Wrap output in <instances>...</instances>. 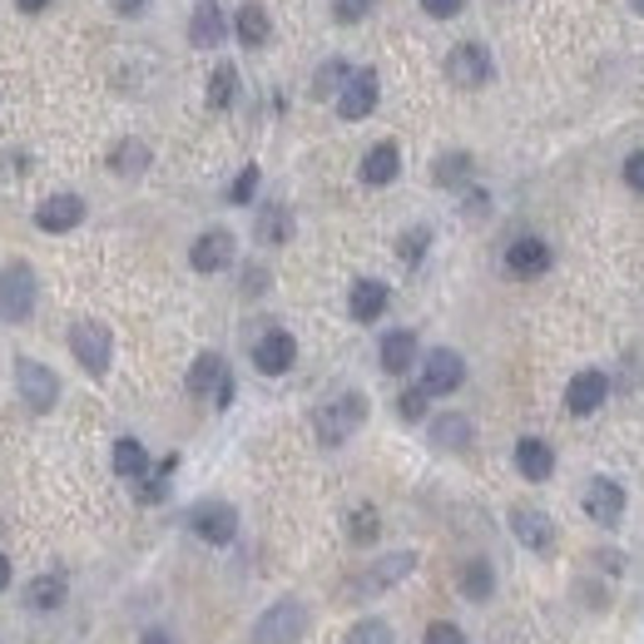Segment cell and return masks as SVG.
I'll return each instance as SVG.
<instances>
[{"label":"cell","instance_id":"obj_1","mask_svg":"<svg viewBox=\"0 0 644 644\" xmlns=\"http://www.w3.org/2000/svg\"><path fill=\"white\" fill-rule=\"evenodd\" d=\"M367 421V397L362 392H343V397H333L327 407L312 412V427H318V441L322 446H337V441H347L357 427Z\"/></svg>","mask_w":644,"mask_h":644},{"label":"cell","instance_id":"obj_2","mask_svg":"<svg viewBox=\"0 0 644 644\" xmlns=\"http://www.w3.org/2000/svg\"><path fill=\"white\" fill-rule=\"evenodd\" d=\"M35 293H40V283H35V269L31 263H5L0 269V322H25L35 312Z\"/></svg>","mask_w":644,"mask_h":644},{"label":"cell","instance_id":"obj_3","mask_svg":"<svg viewBox=\"0 0 644 644\" xmlns=\"http://www.w3.org/2000/svg\"><path fill=\"white\" fill-rule=\"evenodd\" d=\"M308 634V605L302 600H278L258 615L253 644H298Z\"/></svg>","mask_w":644,"mask_h":644},{"label":"cell","instance_id":"obj_4","mask_svg":"<svg viewBox=\"0 0 644 644\" xmlns=\"http://www.w3.org/2000/svg\"><path fill=\"white\" fill-rule=\"evenodd\" d=\"M15 392H21V402L35 417H45L60 402V377L45 362H35V357H15Z\"/></svg>","mask_w":644,"mask_h":644},{"label":"cell","instance_id":"obj_5","mask_svg":"<svg viewBox=\"0 0 644 644\" xmlns=\"http://www.w3.org/2000/svg\"><path fill=\"white\" fill-rule=\"evenodd\" d=\"M70 353H75V362L85 367L90 377H105L109 362H115V337H109L105 322H75L70 327Z\"/></svg>","mask_w":644,"mask_h":644},{"label":"cell","instance_id":"obj_6","mask_svg":"<svg viewBox=\"0 0 644 644\" xmlns=\"http://www.w3.org/2000/svg\"><path fill=\"white\" fill-rule=\"evenodd\" d=\"M491 75H496V64H491V50H486V45L466 40L446 55V80L456 90H481V85H491Z\"/></svg>","mask_w":644,"mask_h":644},{"label":"cell","instance_id":"obj_7","mask_svg":"<svg viewBox=\"0 0 644 644\" xmlns=\"http://www.w3.org/2000/svg\"><path fill=\"white\" fill-rule=\"evenodd\" d=\"M580 505L600 530H615L624 521V486L610 481V476H591L585 491H580Z\"/></svg>","mask_w":644,"mask_h":644},{"label":"cell","instance_id":"obj_8","mask_svg":"<svg viewBox=\"0 0 644 644\" xmlns=\"http://www.w3.org/2000/svg\"><path fill=\"white\" fill-rule=\"evenodd\" d=\"M189 530L204 546H234V536H238V511L228 501H199L189 511Z\"/></svg>","mask_w":644,"mask_h":644},{"label":"cell","instance_id":"obj_9","mask_svg":"<svg viewBox=\"0 0 644 644\" xmlns=\"http://www.w3.org/2000/svg\"><path fill=\"white\" fill-rule=\"evenodd\" d=\"M462 382H466L462 353H451V347H431L427 362H421V386H427L431 397H451Z\"/></svg>","mask_w":644,"mask_h":644},{"label":"cell","instance_id":"obj_10","mask_svg":"<svg viewBox=\"0 0 644 644\" xmlns=\"http://www.w3.org/2000/svg\"><path fill=\"white\" fill-rule=\"evenodd\" d=\"M511 530L515 540L526 550H536V556H556V521H550L546 511H536V505H515L511 511Z\"/></svg>","mask_w":644,"mask_h":644},{"label":"cell","instance_id":"obj_11","mask_svg":"<svg viewBox=\"0 0 644 644\" xmlns=\"http://www.w3.org/2000/svg\"><path fill=\"white\" fill-rule=\"evenodd\" d=\"M234 253H238V238L228 228H208V234L193 238L189 263H193V273H224V269H234Z\"/></svg>","mask_w":644,"mask_h":644},{"label":"cell","instance_id":"obj_12","mask_svg":"<svg viewBox=\"0 0 644 644\" xmlns=\"http://www.w3.org/2000/svg\"><path fill=\"white\" fill-rule=\"evenodd\" d=\"M605 397H610V377H605L600 367H585V372H575L565 386V412L570 417H591V412L605 407Z\"/></svg>","mask_w":644,"mask_h":644},{"label":"cell","instance_id":"obj_13","mask_svg":"<svg viewBox=\"0 0 644 644\" xmlns=\"http://www.w3.org/2000/svg\"><path fill=\"white\" fill-rule=\"evenodd\" d=\"M85 224V199L80 193H50L40 208H35V228L40 234H70V228Z\"/></svg>","mask_w":644,"mask_h":644},{"label":"cell","instance_id":"obj_14","mask_svg":"<svg viewBox=\"0 0 644 644\" xmlns=\"http://www.w3.org/2000/svg\"><path fill=\"white\" fill-rule=\"evenodd\" d=\"M293 362H298V343H293V333H283V327H273V333H263L253 343V367L263 377L293 372Z\"/></svg>","mask_w":644,"mask_h":644},{"label":"cell","instance_id":"obj_15","mask_svg":"<svg viewBox=\"0 0 644 644\" xmlns=\"http://www.w3.org/2000/svg\"><path fill=\"white\" fill-rule=\"evenodd\" d=\"M228 40V15L218 0H199L189 15V45L193 50H218Z\"/></svg>","mask_w":644,"mask_h":644},{"label":"cell","instance_id":"obj_16","mask_svg":"<svg viewBox=\"0 0 644 644\" xmlns=\"http://www.w3.org/2000/svg\"><path fill=\"white\" fill-rule=\"evenodd\" d=\"M377 95H382L377 70H353V80H347L343 95H337V115L343 119H367L377 109Z\"/></svg>","mask_w":644,"mask_h":644},{"label":"cell","instance_id":"obj_17","mask_svg":"<svg viewBox=\"0 0 644 644\" xmlns=\"http://www.w3.org/2000/svg\"><path fill=\"white\" fill-rule=\"evenodd\" d=\"M505 269H511L515 278H540V273L550 269V243L546 238H536V234L515 238V243L505 248Z\"/></svg>","mask_w":644,"mask_h":644},{"label":"cell","instance_id":"obj_18","mask_svg":"<svg viewBox=\"0 0 644 644\" xmlns=\"http://www.w3.org/2000/svg\"><path fill=\"white\" fill-rule=\"evenodd\" d=\"M515 472L526 481H550L556 476V446L540 437H521L515 441Z\"/></svg>","mask_w":644,"mask_h":644},{"label":"cell","instance_id":"obj_19","mask_svg":"<svg viewBox=\"0 0 644 644\" xmlns=\"http://www.w3.org/2000/svg\"><path fill=\"white\" fill-rule=\"evenodd\" d=\"M386 302H392V288H386L382 278H357L353 293H347V312H353V322H377L386 312Z\"/></svg>","mask_w":644,"mask_h":644},{"label":"cell","instance_id":"obj_20","mask_svg":"<svg viewBox=\"0 0 644 644\" xmlns=\"http://www.w3.org/2000/svg\"><path fill=\"white\" fill-rule=\"evenodd\" d=\"M412 570H417V550H392V556H382L377 565L362 570V591H392Z\"/></svg>","mask_w":644,"mask_h":644},{"label":"cell","instance_id":"obj_21","mask_svg":"<svg viewBox=\"0 0 644 644\" xmlns=\"http://www.w3.org/2000/svg\"><path fill=\"white\" fill-rule=\"evenodd\" d=\"M362 183H372V189H386V183L397 179L402 174V150L392 140H382V144H372V150L362 154Z\"/></svg>","mask_w":644,"mask_h":644},{"label":"cell","instance_id":"obj_22","mask_svg":"<svg viewBox=\"0 0 644 644\" xmlns=\"http://www.w3.org/2000/svg\"><path fill=\"white\" fill-rule=\"evenodd\" d=\"M377 362H382V372H392V377L412 372V362H417V333H412V327L386 333L382 347H377Z\"/></svg>","mask_w":644,"mask_h":644},{"label":"cell","instance_id":"obj_23","mask_svg":"<svg viewBox=\"0 0 644 644\" xmlns=\"http://www.w3.org/2000/svg\"><path fill=\"white\" fill-rule=\"evenodd\" d=\"M234 35L248 45V50H263V45L273 40V21H269V11H263L258 0H248L243 11L234 15Z\"/></svg>","mask_w":644,"mask_h":644},{"label":"cell","instance_id":"obj_24","mask_svg":"<svg viewBox=\"0 0 644 644\" xmlns=\"http://www.w3.org/2000/svg\"><path fill=\"white\" fill-rule=\"evenodd\" d=\"M228 377V362L218 353H199L189 367V397H208V392H218V382Z\"/></svg>","mask_w":644,"mask_h":644},{"label":"cell","instance_id":"obj_25","mask_svg":"<svg viewBox=\"0 0 644 644\" xmlns=\"http://www.w3.org/2000/svg\"><path fill=\"white\" fill-rule=\"evenodd\" d=\"M472 437L476 431H472V421H466L462 412H446V417L431 421V446L437 451H466L472 446Z\"/></svg>","mask_w":644,"mask_h":644},{"label":"cell","instance_id":"obj_26","mask_svg":"<svg viewBox=\"0 0 644 644\" xmlns=\"http://www.w3.org/2000/svg\"><path fill=\"white\" fill-rule=\"evenodd\" d=\"M431 179H437V189H466V183H472V154L466 150L441 154V159L431 164Z\"/></svg>","mask_w":644,"mask_h":644},{"label":"cell","instance_id":"obj_27","mask_svg":"<svg viewBox=\"0 0 644 644\" xmlns=\"http://www.w3.org/2000/svg\"><path fill=\"white\" fill-rule=\"evenodd\" d=\"M150 144L144 140H124V144H115V154H109V169L119 174V179H140L144 169H150Z\"/></svg>","mask_w":644,"mask_h":644},{"label":"cell","instance_id":"obj_28","mask_svg":"<svg viewBox=\"0 0 644 644\" xmlns=\"http://www.w3.org/2000/svg\"><path fill=\"white\" fill-rule=\"evenodd\" d=\"M253 234H258V243H288L293 238V214L283 204H263L258 208Z\"/></svg>","mask_w":644,"mask_h":644},{"label":"cell","instance_id":"obj_29","mask_svg":"<svg viewBox=\"0 0 644 644\" xmlns=\"http://www.w3.org/2000/svg\"><path fill=\"white\" fill-rule=\"evenodd\" d=\"M456 580H462V595H466V600H476V605H486V600H491V591H496L491 560H466Z\"/></svg>","mask_w":644,"mask_h":644},{"label":"cell","instance_id":"obj_30","mask_svg":"<svg viewBox=\"0 0 644 644\" xmlns=\"http://www.w3.org/2000/svg\"><path fill=\"white\" fill-rule=\"evenodd\" d=\"M115 472L124 476V481L150 476V451H144V441H134V437H119L115 441Z\"/></svg>","mask_w":644,"mask_h":644},{"label":"cell","instance_id":"obj_31","mask_svg":"<svg viewBox=\"0 0 644 644\" xmlns=\"http://www.w3.org/2000/svg\"><path fill=\"white\" fill-rule=\"evenodd\" d=\"M25 605L31 610H60L64 605V580L60 575H40L25 585Z\"/></svg>","mask_w":644,"mask_h":644},{"label":"cell","instance_id":"obj_32","mask_svg":"<svg viewBox=\"0 0 644 644\" xmlns=\"http://www.w3.org/2000/svg\"><path fill=\"white\" fill-rule=\"evenodd\" d=\"M347 80H353L347 60H327V64L318 70V75H312V99H337V95H343Z\"/></svg>","mask_w":644,"mask_h":644},{"label":"cell","instance_id":"obj_33","mask_svg":"<svg viewBox=\"0 0 644 644\" xmlns=\"http://www.w3.org/2000/svg\"><path fill=\"white\" fill-rule=\"evenodd\" d=\"M238 95V70L234 64H214V75H208V109H228Z\"/></svg>","mask_w":644,"mask_h":644},{"label":"cell","instance_id":"obj_34","mask_svg":"<svg viewBox=\"0 0 644 644\" xmlns=\"http://www.w3.org/2000/svg\"><path fill=\"white\" fill-rule=\"evenodd\" d=\"M427 248H431V228L427 224L407 228V234L397 238V258H402V263H412V269H417L421 258H427Z\"/></svg>","mask_w":644,"mask_h":644},{"label":"cell","instance_id":"obj_35","mask_svg":"<svg viewBox=\"0 0 644 644\" xmlns=\"http://www.w3.org/2000/svg\"><path fill=\"white\" fill-rule=\"evenodd\" d=\"M347 644H397V634H392L386 620H357L353 634H347Z\"/></svg>","mask_w":644,"mask_h":644},{"label":"cell","instance_id":"obj_36","mask_svg":"<svg viewBox=\"0 0 644 644\" xmlns=\"http://www.w3.org/2000/svg\"><path fill=\"white\" fill-rule=\"evenodd\" d=\"M347 530H353V540H357V546H372V540H377V530H382V521H377V511H372V505H357V511H353V521H347Z\"/></svg>","mask_w":644,"mask_h":644},{"label":"cell","instance_id":"obj_37","mask_svg":"<svg viewBox=\"0 0 644 644\" xmlns=\"http://www.w3.org/2000/svg\"><path fill=\"white\" fill-rule=\"evenodd\" d=\"M258 179H263V169H258V164H248V169L234 179V189H228V204H238V208H243V204H253Z\"/></svg>","mask_w":644,"mask_h":644},{"label":"cell","instance_id":"obj_38","mask_svg":"<svg viewBox=\"0 0 644 644\" xmlns=\"http://www.w3.org/2000/svg\"><path fill=\"white\" fill-rule=\"evenodd\" d=\"M427 402H431V392H427V386H407V392L397 397L402 421H421V417H427Z\"/></svg>","mask_w":644,"mask_h":644},{"label":"cell","instance_id":"obj_39","mask_svg":"<svg viewBox=\"0 0 644 644\" xmlns=\"http://www.w3.org/2000/svg\"><path fill=\"white\" fill-rule=\"evenodd\" d=\"M372 5H377V0H333V21L337 25H357V21H367V15H372Z\"/></svg>","mask_w":644,"mask_h":644},{"label":"cell","instance_id":"obj_40","mask_svg":"<svg viewBox=\"0 0 644 644\" xmlns=\"http://www.w3.org/2000/svg\"><path fill=\"white\" fill-rule=\"evenodd\" d=\"M427 644H466V634H462V624L437 620V624H427Z\"/></svg>","mask_w":644,"mask_h":644},{"label":"cell","instance_id":"obj_41","mask_svg":"<svg viewBox=\"0 0 644 644\" xmlns=\"http://www.w3.org/2000/svg\"><path fill=\"white\" fill-rule=\"evenodd\" d=\"M466 0H421V11L431 15V21H451V15H462Z\"/></svg>","mask_w":644,"mask_h":644},{"label":"cell","instance_id":"obj_42","mask_svg":"<svg viewBox=\"0 0 644 644\" xmlns=\"http://www.w3.org/2000/svg\"><path fill=\"white\" fill-rule=\"evenodd\" d=\"M624 183H630L634 193H644V150H634L630 159H624Z\"/></svg>","mask_w":644,"mask_h":644},{"label":"cell","instance_id":"obj_43","mask_svg":"<svg viewBox=\"0 0 644 644\" xmlns=\"http://www.w3.org/2000/svg\"><path fill=\"white\" fill-rule=\"evenodd\" d=\"M258 288H269V273H263V269H248V273H243V293L253 298Z\"/></svg>","mask_w":644,"mask_h":644},{"label":"cell","instance_id":"obj_44","mask_svg":"<svg viewBox=\"0 0 644 644\" xmlns=\"http://www.w3.org/2000/svg\"><path fill=\"white\" fill-rule=\"evenodd\" d=\"M144 11H150V0H115V15H129V21Z\"/></svg>","mask_w":644,"mask_h":644},{"label":"cell","instance_id":"obj_45","mask_svg":"<svg viewBox=\"0 0 644 644\" xmlns=\"http://www.w3.org/2000/svg\"><path fill=\"white\" fill-rule=\"evenodd\" d=\"M15 5H21V11H25V15H40V11H45V5H50V0H15Z\"/></svg>","mask_w":644,"mask_h":644},{"label":"cell","instance_id":"obj_46","mask_svg":"<svg viewBox=\"0 0 644 644\" xmlns=\"http://www.w3.org/2000/svg\"><path fill=\"white\" fill-rule=\"evenodd\" d=\"M140 644H174V640H169L164 630H144V640H140Z\"/></svg>","mask_w":644,"mask_h":644},{"label":"cell","instance_id":"obj_47","mask_svg":"<svg viewBox=\"0 0 644 644\" xmlns=\"http://www.w3.org/2000/svg\"><path fill=\"white\" fill-rule=\"evenodd\" d=\"M5 585H11V560L0 556V591H5Z\"/></svg>","mask_w":644,"mask_h":644},{"label":"cell","instance_id":"obj_48","mask_svg":"<svg viewBox=\"0 0 644 644\" xmlns=\"http://www.w3.org/2000/svg\"><path fill=\"white\" fill-rule=\"evenodd\" d=\"M630 11H634V15H640V21H644V0H630Z\"/></svg>","mask_w":644,"mask_h":644}]
</instances>
